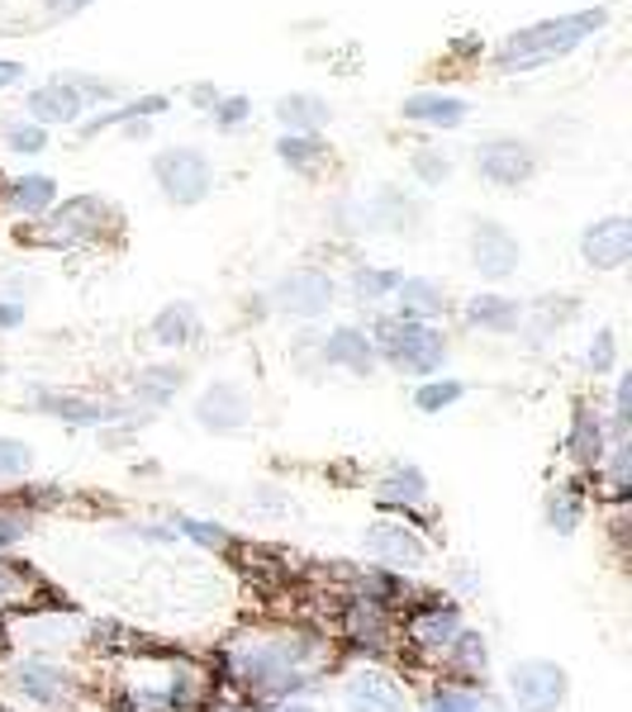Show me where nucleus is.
<instances>
[{
	"label": "nucleus",
	"mask_w": 632,
	"mask_h": 712,
	"mask_svg": "<svg viewBox=\"0 0 632 712\" xmlns=\"http://www.w3.org/2000/svg\"><path fill=\"white\" fill-rule=\"evenodd\" d=\"M609 24V10H575V14H556V20H537L529 29H514L500 48V67L504 71H533L552 58H566L585 39H594Z\"/></svg>",
	"instance_id": "obj_1"
},
{
	"label": "nucleus",
	"mask_w": 632,
	"mask_h": 712,
	"mask_svg": "<svg viewBox=\"0 0 632 712\" xmlns=\"http://www.w3.org/2000/svg\"><path fill=\"white\" fill-rule=\"evenodd\" d=\"M547 518H552V527L561 532V537H566V532H575V504L566 494H556L552 504H547Z\"/></svg>",
	"instance_id": "obj_42"
},
{
	"label": "nucleus",
	"mask_w": 632,
	"mask_h": 712,
	"mask_svg": "<svg viewBox=\"0 0 632 712\" xmlns=\"http://www.w3.org/2000/svg\"><path fill=\"white\" fill-rule=\"evenodd\" d=\"M181 380H186V370H177V366H148L144 376H138L134 395L148 399V404H167V399L181 389Z\"/></svg>",
	"instance_id": "obj_25"
},
{
	"label": "nucleus",
	"mask_w": 632,
	"mask_h": 712,
	"mask_svg": "<svg viewBox=\"0 0 632 712\" xmlns=\"http://www.w3.org/2000/svg\"><path fill=\"white\" fill-rule=\"evenodd\" d=\"M476 162H481L485 181H495V186H523V181L533 176L537 157H533L529 142H519V138H490L485 148L476 152Z\"/></svg>",
	"instance_id": "obj_10"
},
{
	"label": "nucleus",
	"mask_w": 632,
	"mask_h": 712,
	"mask_svg": "<svg viewBox=\"0 0 632 712\" xmlns=\"http://www.w3.org/2000/svg\"><path fill=\"white\" fill-rule=\"evenodd\" d=\"M566 689H571L566 670L547 661V655H529V661H514V670H508V693H514L519 712H556L566 703Z\"/></svg>",
	"instance_id": "obj_4"
},
{
	"label": "nucleus",
	"mask_w": 632,
	"mask_h": 712,
	"mask_svg": "<svg viewBox=\"0 0 632 712\" xmlns=\"http://www.w3.org/2000/svg\"><path fill=\"white\" fill-rule=\"evenodd\" d=\"M243 115H248V100H243V96H234V100H224V110H219V119H224V123H238Z\"/></svg>",
	"instance_id": "obj_43"
},
{
	"label": "nucleus",
	"mask_w": 632,
	"mask_h": 712,
	"mask_svg": "<svg viewBox=\"0 0 632 712\" xmlns=\"http://www.w3.org/2000/svg\"><path fill=\"white\" fill-rule=\"evenodd\" d=\"M399 309H405V318H433V314H443V290H437L433 280H424V276H405L399 280Z\"/></svg>",
	"instance_id": "obj_20"
},
{
	"label": "nucleus",
	"mask_w": 632,
	"mask_h": 712,
	"mask_svg": "<svg viewBox=\"0 0 632 712\" xmlns=\"http://www.w3.org/2000/svg\"><path fill=\"white\" fill-rule=\"evenodd\" d=\"M414 176L424 186H443L447 176H452V162L443 152H433V148H424V152H414Z\"/></svg>",
	"instance_id": "obj_34"
},
{
	"label": "nucleus",
	"mask_w": 632,
	"mask_h": 712,
	"mask_svg": "<svg viewBox=\"0 0 632 712\" xmlns=\"http://www.w3.org/2000/svg\"><path fill=\"white\" fill-rule=\"evenodd\" d=\"M324 362L366 376V370L376 366V347H372V337H366L362 328H338V333L324 337Z\"/></svg>",
	"instance_id": "obj_15"
},
{
	"label": "nucleus",
	"mask_w": 632,
	"mask_h": 712,
	"mask_svg": "<svg viewBox=\"0 0 632 712\" xmlns=\"http://www.w3.org/2000/svg\"><path fill=\"white\" fill-rule=\"evenodd\" d=\"M196 333H200V318H196V309L186 305H167L162 314L152 318V343L157 347H186V343H196Z\"/></svg>",
	"instance_id": "obj_17"
},
{
	"label": "nucleus",
	"mask_w": 632,
	"mask_h": 712,
	"mask_svg": "<svg viewBox=\"0 0 632 712\" xmlns=\"http://www.w3.org/2000/svg\"><path fill=\"white\" fill-rule=\"evenodd\" d=\"M471 261H476V271H481L485 280H504V276L519 271L523 247H519V238L508 234V228H500V224H476V228H471Z\"/></svg>",
	"instance_id": "obj_6"
},
{
	"label": "nucleus",
	"mask_w": 632,
	"mask_h": 712,
	"mask_svg": "<svg viewBox=\"0 0 632 712\" xmlns=\"http://www.w3.org/2000/svg\"><path fill=\"white\" fill-rule=\"evenodd\" d=\"M581 257L594 266V271H619V266L632 257V224L623 219V214L594 219L581 234Z\"/></svg>",
	"instance_id": "obj_7"
},
{
	"label": "nucleus",
	"mask_w": 632,
	"mask_h": 712,
	"mask_svg": "<svg viewBox=\"0 0 632 712\" xmlns=\"http://www.w3.org/2000/svg\"><path fill=\"white\" fill-rule=\"evenodd\" d=\"M86 6H91V0H48V14H77Z\"/></svg>",
	"instance_id": "obj_44"
},
{
	"label": "nucleus",
	"mask_w": 632,
	"mask_h": 712,
	"mask_svg": "<svg viewBox=\"0 0 632 712\" xmlns=\"http://www.w3.org/2000/svg\"><path fill=\"white\" fill-rule=\"evenodd\" d=\"M385 362H395L399 370H414V376H433L447 362V337L437 333L424 318H381L376 324V343H372Z\"/></svg>",
	"instance_id": "obj_2"
},
{
	"label": "nucleus",
	"mask_w": 632,
	"mask_h": 712,
	"mask_svg": "<svg viewBox=\"0 0 632 712\" xmlns=\"http://www.w3.org/2000/svg\"><path fill=\"white\" fill-rule=\"evenodd\" d=\"M433 708L437 712H485V703L476 699V693H466V689H437Z\"/></svg>",
	"instance_id": "obj_39"
},
{
	"label": "nucleus",
	"mask_w": 632,
	"mask_h": 712,
	"mask_svg": "<svg viewBox=\"0 0 632 712\" xmlns=\"http://www.w3.org/2000/svg\"><path fill=\"white\" fill-rule=\"evenodd\" d=\"M628 479H632V452H628V433L613 437V490L628 494Z\"/></svg>",
	"instance_id": "obj_40"
},
{
	"label": "nucleus",
	"mask_w": 632,
	"mask_h": 712,
	"mask_svg": "<svg viewBox=\"0 0 632 712\" xmlns=\"http://www.w3.org/2000/svg\"><path fill=\"white\" fill-rule=\"evenodd\" d=\"M333 295H338V285H333V276L324 271H290V276H280L276 280V290H271V305L280 314H295V318H319L328 305H333Z\"/></svg>",
	"instance_id": "obj_5"
},
{
	"label": "nucleus",
	"mask_w": 632,
	"mask_h": 712,
	"mask_svg": "<svg viewBox=\"0 0 632 712\" xmlns=\"http://www.w3.org/2000/svg\"><path fill=\"white\" fill-rule=\"evenodd\" d=\"M347 622H353V636L357 641H372V646H376V641H385V617H381V609H376L372 599H357L353 603V617H347Z\"/></svg>",
	"instance_id": "obj_31"
},
{
	"label": "nucleus",
	"mask_w": 632,
	"mask_h": 712,
	"mask_svg": "<svg viewBox=\"0 0 632 712\" xmlns=\"http://www.w3.org/2000/svg\"><path fill=\"white\" fill-rule=\"evenodd\" d=\"M177 532H186L190 542H200V546H209V551L228 542V532H224L219 523H205V518H177Z\"/></svg>",
	"instance_id": "obj_38"
},
{
	"label": "nucleus",
	"mask_w": 632,
	"mask_h": 712,
	"mask_svg": "<svg viewBox=\"0 0 632 712\" xmlns=\"http://www.w3.org/2000/svg\"><path fill=\"white\" fill-rule=\"evenodd\" d=\"M433 712H437V708H433Z\"/></svg>",
	"instance_id": "obj_51"
},
{
	"label": "nucleus",
	"mask_w": 632,
	"mask_h": 712,
	"mask_svg": "<svg viewBox=\"0 0 632 712\" xmlns=\"http://www.w3.org/2000/svg\"><path fill=\"white\" fill-rule=\"evenodd\" d=\"M366 551H372L376 561H391V565H405V570H418L428 561L424 537H418L414 527H405V523H391V518L366 527Z\"/></svg>",
	"instance_id": "obj_11"
},
{
	"label": "nucleus",
	"mask_w": 632,
	"mask_h": 712,
	"mask_svg": "<svg viewBox=\"0 0 632 712\" xmlns=\"http://www.w3.org/2000/svg\"><path fill=\"white\" fill-rule=\"evenodd\" d=\"M456 632H462V617H456V609H433L428 617L414 622V636L424 641V646H452Z\"/></svg>",
	"instance_id": "obj_26"
},
{
	"label": "nucleus",
	"mask_w": 632,
	"mask_h": 712,
	"mask_svg": "<svg viewBox=\"0 0 632 712\" xmlns=\"http://www.w3.org/2000/svg\"><path fill=\"white\" fill-rule=\"evenodd\" d=\"M167 110V96H144V100H134V105H119V110L110 115H100L86 123V138H96L100 129H110V123H129V119H148V115H162Z\"/></svg>",
	"instance_id": "obj_27"
},
{
	"label": "nucleus",
	"mask_w": 632,
	"mask_h": 712,
	"mask_svg": "<svg viewBox=\"0 0 632 712\" xmlns=\"http://www.w3.org/2000/svg\"><path fill=\"white\" fill-rule=\"evenodd\" d=\"M347 699H357V703H366V708H381V712H405V693H399V689L385 680V674H376V670L357 674L353 689H347Z\"/></svg>",
	"instance_id": "obj_19"
},
{
	"label": "nucleus",
	"mask_w": 632,
	"mask_h": 712,
	"mask_svg": "<svg viewBox=\"0 0 632 712\" xmlns=\"http://www.w3.org/2000/svg\"><path fill=\"white\" fill-rule=\"evenodd\" d=\"M29 466H33L29 442H20V437H0V475H24Z\"/></svg>",
	"instance_id": "obj_35"
},
{
	"label": "nucleus",
	"mask_w": 632,
	"mask_h": 712,
	"mask_svg": "<svg viewBox=\"0 0 632 712\" xmlns=\"http://www.w3.org/2000/svg\"><path fill=\"white\" fill-rule=\"evenodd\" d=\"M100 219H105V205L96 195H77V200H67L62 209H52L43 238L48 243H81V238L100 234Z\"/></svg>",
	"instance_id": "obj_12"
},
{
	"label": "nucleus",
	"mask_w": 632,
	"mask_h": 712,
	"mask_svg": "<svg viewBox=\"0 0 632 712\" xmlns=\"http://www.w3.org/2000/svg\"><path fill=\"white\" fill-rule=\"evenodd\" d=\"M452 655H456V665H466V670H481L490 665V651H485V641L476 632H456L452 636Z\"/></svg>",
	"instance_id": "obj_32"
},
{
	"label": "nucleus",
	"mask_w": 632,
	"mask_h": 712,
	"mask_svg": "<svg viewBox=\"0 0 632 712\" xmlns=\"http://www.w3.org/2000/svg\"><path fill=\"white\" fill-rule=\"evenodd\" d=\"M324 142L314 138V134H286L276 142V152H280V162H290V167H305L309 157H319Z\"/></svg>",
	"instance_id": "obj_33"
},
{
	"label": "nucleus",
	"mask_w": 632,
	"mask_h": 712,
	"mask_svg": "<svg viewBox=\"0 0 632 712\" xmlns=\"http://www.w3.org/2000/svg\"><path fill=\"white\" fill-rule=\"evenodd\" d=\"M6 142H10L14 152H43L48 148V134H43V123H10Z\"/></svg>",
	"instance_id": "obj_36"
},
{
	"label": "nucleus",
	"mask_w": 632,
	"mask_h": 712,
	"mask_svg": "<svg viewBox=\"0 0 632 712\" xmlns=\"http://www.w3.org/2000/svg\"><path fill=\"white\" fill-rule=\"evenodd\" d=\"M39 404L48 408L52 418H67L77 427H105V423H119L125 418V408L119 404H100V399H77V395H39Z\"/></svg>",
	"instance_id": "obj_14"
},
{
	"label": "nucleus",
	"mask_w": 632,
	"mask_h": 712,
	"mask_svg": "<svg viewBox=\"0 0 632 712\" xmlns=\"http://www.w3.org/2000/svg\"><path fill=\"white\" fill-rule=\"evenodd\" d=\"M300 646H253L238 655V674L257 689H300L305 680L295 674Z\"/></svg>",
	"instance_id": "obj_8"
},
{
	"label": "nucleus",
	"mask_w": 632,
	"mask_h": 712,
	"mask_svg": "<svg viewBox=\"0 0 632 712\" xmlns=\"http://www.w3.org/2000/svg\"><path fill=\"white\" fill-rule=\"evenodd\" d=\"M466 314L476 318V324L495 328V333H508V328L519 324V305H514V299H504V295H476L466 305Z\"/></svg>",
	"instance_id": "obj_24"
},
{
	"label": "nucleus",
	"mask_w": 632,
	"mask_h": 712,
	"mask_svg": "<svg viewBox=\"0 0 632 712\" xmlns=\"http://www.w3.org/2000/svg\"><path fill=\"white\" fill-rule=\"evenodd\" d=\"M81 91L72 81H48L29 96V115L33 123H77L81 119Z\"/></svg>",
	"instance_id": "obj_13"
},
{
	"label": "nucleus",
	"mask_w": 632,
	"mask_h": 712,
	"mask_svg": "<svg viewBox=\"0 0 632 712\" xmlns=\"http://www.w3.org/2000/svg\"><path fill=\"white\" fill-rule=\"evenodd\" d=\"M24 77V67L20 62H0V91H6V86H14Z\"/></svg>",
	"instance_id": "obj_45"
},
{
	"label": "nucleus",
	"mask_w": 632,
	"mask_h": 712,
	"mask_svg": "<svg viewBox=\"0 0 632 712\" xmlns=\"http://www.w3.org/2000/svg\"><path fill=\"white\" fill-rule=\"evenodd\" d=\"M20 523H14V518H0V546H10V542H20Z\"/></svg>",
	"instance_id": "obj_46"
},
{
	"label": "nucleus",
	"mask_w": 632,
	"mask_h": 712,
	"mask_svg": "<svg viewBox=\"0 0 632 712\" xmlns=\"http://www.w3.org/2000/svg\"><path fill=\"white\" fill-rule=\"evenodd\" d=\"M613 356H619V343H613V328H600L590 343V370L594 376H609L613 370Z\"/></svg>",
	"instance_id": "obj_37"
},
{
	"label": "nucleus",
	"mask_w": 632,
	"mask_h": 712,
	"mask_svg": "<svg viewBox=\"0 0 632 712\" xmlns=\"http://www.w3.org/2000/svg\"><path fill=\"white\" fill-rule=\"evenodd\" d=\"M276 119L280 123H286V129H300V134H314V129H319V123L328 119V105L319 100V96H286V100H280L276 105Z\"/></svg>",
	"instance_id": "obj_22"
},
{
	"label": "nucleus",
	"mask_w": 632,
	"mask_h": 712,
	"mask_svg": "<svg viewBox=\"0 0 632 712\" xmlns=\"http://www.w3.org/2000/svg\"><path fill=\"white\" fill-rule=\"evenodd\" d=\"M253 504H257V508H271V513H300V504H295L290 494H280V490H271V485L253 490Z\"/></svg>",
	"instance_id": "obj_41"
},
{
	"label": "nucleus",
	"mask_w": 632,
	"mask_h": 712,
	"mask_svg": "<svg viewBox=\"0 0 632 712\" xmlns=\"http://www.w3.org/2000/svg\"><path fill=\"white\" fill-rule=\"evenodd\" d=\"M347 712H381V708H366V703H357V699H347Z\"/></svg>",
	"instance_id": "obj_49"
},
{
	"label": "nucleus",
	"mask_w": 632,
	"mask_h": 712,
	"mask_svg": "<svg viewBox=\"0 0 632 712\" xmlns=\"http://www.w3.org/2000/svg\"><path fill=\"white\" fill-rule=\"evenodd\" d=\"M399 271H372V266H362V271L353 276V295L357 299H381V295H395L399 290Z\"/></svg>",
	"instance_id": "obj_30"
},
{
	"label": "nucleus",
	"mask_w": 632,
	"mask_h": 712,
	"mask_svg": "<svg viewBox=\"0 0 632 712\" xmlns=\"http://www.w3.org/2000/svg\"><path fill=\"white\" fill-rule=\"evenodd\" d=\"M280 712H314L309 703H290V708H280Z\"/></svg>",
	"instance_id": "obj_50"
},
{
	"label": "nucleus",
	"mask_w": 632,
	"mask_h": 712,
	"mask_svg": "<svg viewBox=\"0 0 632 712\" xmlns=\"http://www.w3.org/2000/svg\"><path fill=\"white\" fill-rule=\"evenodd\" d=\"M571 456L581 461V466H600L604 461V423L590 414V408H581L575 414V427H571Z\"/></svg>",
	"instance_id": "obj_21"
},
{
	"label": "nucleus",
	"mask_w": 632,
	"mask_h": 712,
	"mask_svg": "<svg viewBox=\"0 0 632 712\" xmlns=\"http://www.w3.org/2000/svg\"><path fill=\"white\" fill-rule=\"evenodd\" d=\"M10 324H20V309H10V305H0V328H10Z\"/></svg>",
	"instance_id": "obj_48"
},
{
	"label": "nucleus",
	"mask_w": 632,
	"mask_h": 712,
	"mask_svg": "<svg viewBox=\"0 0 632 712\" xmlns=\"http://www.w3.org/2000/svg\"><path fill=\"white\" fill-rule=\"evenodd\" d=\"M381 498H391V504H424L428 498V475L418 466H395L391 475L381 479Z\"/></svg>",
	"instance_id": "obj_23"
},
{
	"label": "nucleus",
	"mask_w": 632,
	"mask_h": 712,
	"mask_svg": "<svg viewBox=\"0 0 632 712\" xmlns=\"http://www.w3.org/2000/svg\"><path fill=\"white\" fill-rule=\"evenodd\" d=\"M462 395H466L462 380H428V385L414 395V404H418V414H443V408H452Z\"/></svg>",
	"instance_id": "obj_29"
},
{
	"label": "nucleus",
	"mask_w": 632,
	"mask_h": 712,
	"mask_svg": "<svg viewBox=\"0 0 632 712\" xmlns=\"http://www.w3.org/2000/svg\"><path fill=\"white\" fill-rule=\"evenodd\" d=\"M14 684L24 689V699L33 703H52L58 693L67 689V674L58 665H48V661H24L20 670H14Z\"/></svg>",
	"instance_id": "obj_18"
},
{
	"label": "nucleus",
	"mask_w": 632,
	"mask_h": 712,
	"mask_svg": "<svg viewBox=\"0 0 632 712\" xmlns=\"http://www.w3.org/2000/svg\"><path fill=\"white\" fill-rule=\"evenodd\" d=\"M405 119H418V123H433V129H456V123L466 119V100H456V96H443V91H418L409 96L405 105Z\"/></svg>",
	"instance_id": "obj_16"
},
{
	"label": "nucleus",
	"mask_w": 632,
	"mask_h": 712,
	"mask_svg": "<svg viewBox=\"0 0 632 712\" xmlns=\"http://www.w3.org/2000/svg\"><path fill=\"white\" fill-rule=\"evenodd\" d=\"M14 590H20V584H14V575H10V570H6V565H0V599H10Z\"/></svg>",
	"instance_id": "obj_47"
},
{
	"label": "nucleus",
	"mask_w": 632,
	"mask_h": 712,
	"mask_svg": "<svg viewBox=\"0 0 632 712\" xmlns=\"http://www.w3.org/2000/svg\"><path fill=\"white\" fill-rule=\"evenodd\" d=\"M196 423L209 427V433H238V427L253 423V399L243 395L238 385L215 380V385H209L205 395L196 399Z\"/></svg>",
	"instance_id": "obj_9"
},
{
	"label": "nucleus",
	"mask_w": 632,
	"mask_h": 712,
	"mask_svg": "<svg viewBox=\"0 0 632 712\" xmlns=\"http://www.w3.org/2000/svg\"><path fill=\"white\" fill-rule=\"evenodd\" d=\"M10 205L24 209V214H43L52 205V181L48 176H24V181L10 186Z\"/></svg>",
	"instance_id": "obj_28"
},
{
	"label": "nucleus",
	"mask_w": 632,
	"mask_h": 712,
	"mask_svg": "<svg viewBox=\"0 0 632 712\" xmlns=\"http://www.w3.org/2000/svg\"><path fill=\"white\" fill-rule=\"evenodd\" d=\"M152 176H157V190L167 195L171 205H200L209 186H215V171H209L205 152L196 148H167L152 157Z\"/></svg>",
	"instance_id": "obj_3"
}]
</instances>
